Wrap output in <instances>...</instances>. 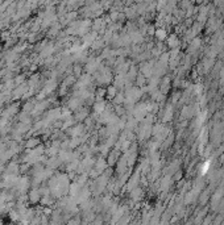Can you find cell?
Instances as JSON below:
<instances>
[{
    "label": "cell",
    "instance_id": "6da1fadb",
    "mask_svg": "<svg viewBox=\"0 0 224 225\" xmlns=\"http://www.w3.org/2000/svg\"><path fill=\"white\" fill-rule=\"evenodd\" d=\"M100 58H91L87 63V71L88 72H94L95 70L100 69Z\"/></svg>",
    "mask_w": 224,
    "mask_h": 225
},
{
    "label": "cell",
    "instance_id": "7a4b0ae2",
    "mask_svg": "<svg viewBox=\"0 0 224 225\" xmlns=\"http://www.w3.org/2000/svg\"><path fill=\"white\" fill-rule=\"evenodd\" d=\"M28 186H29L28 178H19L17 183H16V188H17L20 192H25L26 190H28Z\"/></svg>",
    "mask_w": 224,
    "mask_h": 225
},
{
    "label": "cell",
    "instance_id": "3957f363",
    "mask_svg": "<svg viewBox=\"0 0 224 225\" xmlns=\"http://www.w3.org/2000/svg\"><path fill=\"white\" fill-rule=\"evenodd\" d=\"M107 182H108V178L107 175H102V177H99L96 179V187H98V192H102L103 190L106 188V186H107Z\"/></svg>",
    "mask_w": 224,
    "mask_h": 225
},
{
    "label": "cell",
    "instance_id": "277c9868",
    "mask_svg": "<svg viewBox=\"0 0 224 225\" xmlns=\"http://www.w3.org/2000/svg\"><path fill=\"white\" fill-rule=\"evenodd\" d=\"M96 33L98 32H92V33H86L83 36V41H84V46H87V45H90L91 46L92 45V42L96 40Z\"/></svg>",
    "mask_w": 224,
    "mask_h": 225
},
{
    "label": "cell",
    "instance_id": "5b68a950",
    "mask_svg": "<svg viewBox=\"0 0 224 225\" xmlns=\"http://www.w3.org/2000/svg\"><path fill=\"white\" fill-rule=\"evenodd\" d=\"M94 109H95V112H96L98 115H100V113H103L106 109H107V105H106L104 101H102V100H98V101L95 103V105H94Z\"/></svg>",
    "mask_w": 224,
    "mask_h": 225
},
{
    "label": "cell",
    "instance_id": "8992f818",
    "mask_svg": "<svg viewBox=\"0 0 224 225\" xmlns=\"http://www.w3.org/2000/svg\"><path fill=\"white\" fill-rule=\"evenodd\" d=\"M106 167H107V162H106L103 158H99L98 159V162H95V170H96L98 172L104 171Z\"/></svg>",
    "mask_w": 224,
    "mask_h": 225
},
{
    "label": "cell",
    "instance_id": "52a82bcc",
    "mask_svg": "<svg viewBox=\"0 0 224 225\" xmlns=\"http://www.w3.org/2000/svg\"><path fill=\"white\" fill-rule=\"evenodd\" d=\"M40 194H41L40 190H32L31 194H29V200H31L32 203H37L38 200H40V197H41Z\"/></svg>",
    "mask_w": 224,
    "mask_h": 225
},
{
    "label": "cell",
    "instance_id": "ba28073f",
    "mask_svg": "<svg viewBox=\"0 0 224 225\" xmlns=\"http://www.w3.org/2000/svg\"><path fill=\"white\" fill-rule=\"evenodd\" d=\"M57 87V82L54 79H50L48 83H46V86H45V90H44V92H45V95H48V94H50L51 91L54 90V88Z\"/></svg>",
    "mask_w": 224,
    "mask_h": 225
},
{
    "label": "cell",
    "instance_id": "9c48e42d",
    "mask_svg": "<svg viewBox=\"0 0 224 225\" xmlns=\"http://www.w3.org/2000/svg\"><path fill=\"white\" fill-rule=\"evenodd\" d=\"M25 92H26V84H21L17 90L13 91V97H15V99H19V97L23 96Z\"/></svg>",
    "mask_w": 224,
    "mask_h": 225
},
{
    "label": "cell",
    "instance_id": "30bf717a",
    "mask_svg": "<svg viewBox=\"0 0 224 225\" xmlns=\"http://www.w3.org/2000/svg\"><path fill=\"white\" fill-rule=\"evenodd\" d=\"M104 25H106V23H104V20H102V18H96V20L94 21V25H92V29H94L95 32H98L100 28H104Z\"/></svg>",
    "mask_w": 224,
    "mask_h": 225
},
{
    "label": "cell",
    "instance_id": "8fae6325",
    "mask_svg": "<svg viewBox=\"0 0 224 225\" xmlns=\"http://www.w3.org/2000/svg\"><path fill=\"white\" fill-rule=\"evenodd\" d=\"M59 163H61V159H59V158H57L56 155H53V157H51V158H50V159H49V161H48V165H49V166L51 167V169H54V167H57V166H58Z\"/></svg>",
    "mask_w": 224,
    "mask_h": 225
},
{
    "label": "cell",
    "instance_id": "7c38bea8",
    "mask_svg": "<svg viewBox=\"0 0 224 225\" xmlns=\"http://www.w3.org/2000/svg\"><path fill=\"white\" fill-rule=\"evenodd\" d=\"M69 105L71 109H76V108H79V105H81V97H74V99H71L69 101Z\"/></svg>",
    "mask_w": 224,
    "mask_h": 225
},
{
    "label": "cell",
    "instance_id": "4fadbf2b",
    "mask_svg": "<svg viewBox=\"0 0 224 225\" xmlns=\"http://www.w3.org/2000/svg\"><path fill=\"white\" fill-rule=\"evenodd\" d=\"M82 129H83V128H82L81 125H78V126H75V128H73L71 131L69 132V133L71 134L73 137H79V136L82 134V132H83V131H82Z\"/></svg>",
    "mask_w": 224,
    "mask_h": 225
},
{
    "label": "cell",
    "instance_id": "5bb4252c",
    "mask_svg": "<svg viewBox=\"0 0 224 225\" xmlns=\"http://www.w3.org/2000/svg\"><path fill=\"white\" fill-rule=\"evenodd\" d=\"M117 158H119V154H117L116 151H112L110 155H108V162H107V163H108V165H113V163H116Z\"/></svg>",
    "mask_w": 224,
    "mask_h": 225
},
{
    "label": "cell",
    "instance_id": "9a60e30c",
    "mask_svg": "<svg viewBox=\"0 0 224 225\" xmlns=\"http://www.w3.org/2000/svg\"><path fill=\"white\" fill-rule=\"evenodd\" d=\"M53 50H54L53 45H48L42 51H41V57H48V55H50V54L53 53Z\"/></svg>",
    "mask_w": 224,
    "mask_h": 225
},
{
    "label": "cell",
    "instance_id": "2e32d148",
    "mask_svg": "<svg viewBox=\"0 0 224 225\" xmlns=\"http://www.w3.org/2000/svg\"><path fill=\"white\" fill-rule=\"evenodd\" d=\"M17 170H19V166L16 163H11L9 166H8V169H7V174H16L17 172Z\"/></svg>",
    "mask_w": 224,
    "mask_h": 225
},
{
    "label": "cell",
    "instance_id": "e0dca14e",
    "mask_svg": "<svg viewBox=\"0 0 224 225\" xmlns=\"http://www.w3.org/2000/svg\"><path fill=\"white\" fill-rule=\"evenodd\" d=\"M124 96H123V94H117V95H115V100L113 101L116 103V104H123L124 103Z\"/></svg>",
    "mask_w": 224,
    "mask_h": 225
},
{
    "label": "cell",
    "instance_id": "ac0fdd59",
    "mask_svg": "<svg viewBox=\"0 0 224 225\" xmlns=\"http://www.w3.org/2000/svg\"><path fill=\"white\" fill-rule=\"evenodd\" d=\"M116 90L117 88L115 87V86H110V87L107 88V94L110 97H115V95H116Z\"/></svg>",
    "mask_w": 224,
    "mask_h": 225
},
{
    "label": "cell",
    "instance_id": "d6986e66",
    "mask_svg": "<svg viewBox=\"0 0 224 225\" xmlns=\"http://www.w3.org/2000/svg\"><path fill=\"white\" fill-rule=\"evenodd\" d=\"M38 145V140L37 138H32L26 142V148H33V146H37Z\"/></svg>",
    "mask_w": 224,
    "mask_h": 225
},
{
    "label": "cell",
    "instance_id": "ffe728a7",
    "mask_svg": "<svg viewBox=\"0 0 224 225\" xmlns=\"http://www.w3.org/2000/svg\"><path fill=\"white\" fill-rule=\"evenodd\" d=\"M91 46H92V49H100L103 46V41L102 40H95Z\"/></svg>",
    "mask_w": 224,
    "mask_h": 225
},
{
    "label": "cell",
    "instance_id": "44dd1931",
    "mask_svg": "<svg viewBox=\"0 0 224 225\" xmlns=\"http://www.w3.org/2000/svg\"><path fill=\"white\" fill-rule=\"evenodd\" d=\"M87 115H88V112H87V111H82V112H79L78 115H76V120H83L84 117H87Z\"/></svg>",
    "mask_w": 224,
    "mask_h": 225
},
{
    "label": "cell",
    "instance_id": "7402d4cb",
    "mask_svg": "<svg viewBox=\"0 0 224 225\" xmlns=\"http://www.w3.org/2000/svg\"><path fill=\"white\" fill-rule=\"evenodd\" d=\"M136 182H137V177L132 178V179L129 180V184H128V190H132V187L136 186Z\"/></svg>",
    "mask_w": 224,
    "mask_h": 225
},
{
    "label": "cell",
    "instance_id": "603a6c76",
    "mask_svg": "<svg viewBox=\"0 0 224 225\" xmlns=\"http://www.w3.org/2000/svg\"><path fill=\"white\" fill-rule=\"evenodd\" d=\"M157 36L160 37V38H165V36H166V33H163L162 31H158L157 32Z\"/></svg>",
    "mask_w": 224,
    "mask_h": 225
},
{
    "label": "cell",
    "instance_id": "cb8c5ba5",
    "mask_svg": "<svg viewBox=\"0 0 224 225\" xmlns=\"http://www.w3.org/2000/svg\"><path fill=\"white\" fill-rule=\"evenodd\" d=\"M21 82H23V77H17V78H16V80H15L16 84H19V83H21Z\"/></svg>",
    "mask_w": 224,
    "mask_h": 225
},
{
    "label": "cell",
    "instance_id": "d4e9b609",
    "mask_svg": "<svg viewBox=\"0 0 224 225\" xmlns=\"http://www.w3.org/2000/svg\"><path fill=\"white\" fill-rule=\"evenodd\" d=\"M1 1H3V0H0V3H1Z\"/></svg>",
    "mask_w": 224,
    "mask_h": 225
}]
</instances>
